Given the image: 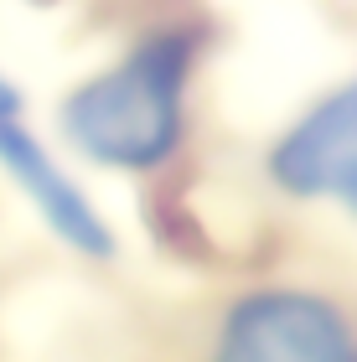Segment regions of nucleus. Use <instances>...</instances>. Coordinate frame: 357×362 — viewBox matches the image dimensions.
Here are the masks:
<instances>
[{"label": "nucleus", "instance_id": "obj_2", "mask_svg": "<svg viewBox=\"0 0 357 362\" xmlns=\"http://www.w3.org/2000/svg\"><path fill=\"white\" fill-rule=\"evenodd\" d=\"M223 357L249 362H342L357 352L347 310L316 290H254L223 316Z\"/></svg>", "mask_w": 357, "mask_h": 362}, {"label": "nucleus", "instance_id": "obj_4", "mask_svg": "<svg viewBox=\"0 0 357 362\" xmlns=\"http://www.w3.org/2000/svg\"><path fill=\"white\" fill-rule=\"evenodd\" d=\"M0 171L21 187V197L37 207V218L52 228L57 243H68L83 259H115V228L83 197V187L47 156V145L21 124V114L0 119Z\"/></svg>", "mask_w": 357, "mask_h": 362}, {"label": "nucleus", "instance_id": "obj_3", "mask_svg": "<svg viewBox=\"0 0 357 362\" xmlns=\"http://www.w3.org/2000/svg\"><path fill=\"white\" fill-rule=\"evenodd\" d=\"M264 171L295 202H336L357 218V78L316 98L269 145Z\"/></svg>", "mask_w": 357, "mask_h": 362}, {"label": "nucleus", "instance_id": "obj_1", "mask_svg": "<svg viewBox=\"0 0 357 362\" xmlns=\"http://www.w3.org/2000/svg\"><path fill=\"white\" fill-rule=\"evenodd\" d=\"M202 57L197 26H156L62 98V135L104 171H160L187 140V93Z\"/></svg>", "mask_w": 357, "mask_h": 362}, {"label": "nucleus", "instance_id": "obj_5", "mask_svg": "<svg viewBox=\"0 0 357 362\" xmlns=\"http://www.w3.org/2000/svg\"><path fill=\"white\" fill-rule=\"evenodd\" d=\"M16 114H21V88L0 78V119H16Z\"/></svg>", "mask_w": 357, "mask_h": 362}]
</instances>
